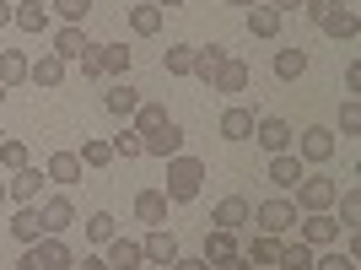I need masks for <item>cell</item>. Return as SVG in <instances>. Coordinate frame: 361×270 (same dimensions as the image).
Masks as SVG:
<instances>
[{"label": "cell", "instance_id": "4fadbf2b", "mask_svg": "<svg viewBox=\"0 0 361 270\" xmlns=\"http://www.w3.org/2000/svg\"><path fill=\"white\" fill-rule=\"evenodd\" d=\"M103 249H108V270H140V265H146V254H140V243L135 238H124V233H119V238H108L103 243Z\"/></svg>", "mask_w": 361, "mask_h": 270}, {"label": "cell", "instance_id": "83f0119b", "mask_svg": "<svg viewBox=\"0 0 361 270\" xmlns=\"http://www.w3.org/2000/svg\"><path fill=\"white\" fill-rule=\"evenodd\" d=\"M11 28H22V33H49V6H11Z\"/></svg>", "mask_w": 361, "mask_h": 270}, {"label": "cell", "instance_id": "f546056e", "mask_svg": "<svg viewBox=\"0 0 361 270\" xmlns=\"http://www.w3.org/2000/svg\"><path fill=\"white\" fill-rule=\"evenodd\" d=\"M243 259H248V265H275V259H281V238H270V233H254V243L243 249Z\"/></svg>", "mask_w": 361, "mask_h": 270}, {"label": "cell", "instance_id": "e0dca14e", "mask_svg": "<svg viewBox=\"0 0 361 270\" xmlns=\"http://www.w3.org/2000/svg\"><path fill=\"white\" fill-rule=\"evenodd\" d=\"M97 65H103V76H114V81H130L135 54H130L124 44H97Z\"/></svg>", "mask_w": 361, "mask_h": 270}, {"label": "cell", "instance_id": "ba28073f", "mask_svg": "<svg viewBox=\"0 0 361 270\" xmlns=\"http://www.w3.org/2000/svg\"><path fill=\"white\" fill-rule=\"evenodd\" d=\"M140 254H146V265H173L183 249H178V238H173L167 227H146V238H140Z\"/></svg>", "mask_w": 361, "mask_h": 270}, {"label": "cell", "instance_id": "52a82bcc", "mask_svg": "<svg viewBox=\"0 0 361 270\" xmlns=\"http://www.w3.org/2000/svg\"><path fill=\"white\" fill-rule=\"evenodd\" d=\"M291 146H297L302 163H329V157H334V130H324V124H307V130H302Z\"/></svg>", "mask_w": 361, "mask_h": 270}, {"label": "cell", "instance_id": "484cf974", "mask_svg": "<svg viewBox=\"0 0 361 270\" xmlns=\"http://www.w3.org/2000/svg\"><path fill=\"white\" fill-rule=\"evenodd\" d=\"M238 254V233H221V227H211V233H205V265H221V259H232Z\"/></svg>", "mask_w": 361, "mask_h": 270}, {"label": "cell", "instance_id": "cb8c5ba5", "mask_svg": "<svg viewBox=\"0 0 361 270\" xmlns=\"http://www.w3.org/2000/svg\"><path fill=\"white\" fill-rule=\"evenodd\" d=\"M27 54H22V49H0V87L11 92V87H22V81H27Z\"/></svg>", "mask_w": 361, "mask_h": 270}, {"label": "cell", "instance_id": "bcb514c9", "mask_svg": "<svg viewBox=\"0 0 361 270\" xmlns=\"http://www.w3.org/2000/svg\"><path fill=\"white\" fill-rule=\"evenodd\" d=\"M167 270H216V265H205V259H189V254H178V259H173V265H167Z\"/></svg>", "mask_w": 361, "mask_h": 270}, {"label": "cell", "instance_id": "b9f144b4", "mask_svg": "<svg viewBox=\"0 0 361 270\" xmlns=\"http://www.w3.org/2000/svg\"><path fill=\"white\" fill-rule=\"evenodd\" d=\"M340 130H345V135L361 130V103H356V98H345V103H340Z\"/></svg>", "mask_w": 361, "mask_h": 270}, {"label": "cell", "instance_id": "db71d44e", "mask_svg": "<svg viewBox=\"0 0 361 270\" xmlns=\"http://www.w3.org/2000/svg\"><path fill=\"white\" fill-rule=\"evenodd\" d=\"M226 6H243V11H248V6H259V0H226Z\"/></svg>", "mask_w": 361, "mask_h": 270}, {"label": "cell", "instance_id": "11a10c76", "mask_svg": "<svg viewBox=\"0 0 361 270\" xmlns=\"http://www.w3.org/2000/svg\"><path fill=\"white\" fill-rule=\"evenodd\" d=\"M0 206H6V179H0Z\"/></svg>", "mask_w": 361, "mask_h": 270}, {"label": "cell", "instance_id": "2e32d148", "mask_svg": "<svg viewBox=\"0 0 361 270\" xmlns=\"http://www.w3.org/2000/svg\"><path fill=\"white\" fill-rule=\"evenodd\" d=\"M38 222H44V233H65L75 222V206L65 195H49V200H38Z\"/></svg>", "mask_w": 361, "mask_h": 270}, {"label": "cell", "instance_id": "d4e9b609", "mask_svg": "<svg viewBox=\"0 0 361 270\" xmlns=\"http://www.w3.org/2000/svg\"><path fill=\"white\" fill-rule=\"evenodd\" d=\"M103 108H108V114H114V119H130V114H135V108H140V92L130 87V81H114V92H108V98H103Z\"/></svg>", "mask_w": 361, "mask_h": 270}, {"label": "cell", "instance_id": "836d02e7", "mask_svg": "<svg viewBox=\"0 0 361 270\" xmlns=\"http://www.w3.org/2000/svg\"><path fill=\"white\" fill-rule=\"evenodd\" d=\"M162 71L167 76H189V71H195V44H173L162 54Z\"/></svg>", "mask_w": 361, "mask_h": 270}, {"label": "cell", "instance_id": "6da1fadb", "mask_svg": "<svg viewBox=\"0 0 361 270\" xmlns=\"http://www.w3.org/2000/svg\"><path fill=\"white\" fill-rule=\"evenodd\" d=\"M167 184H162V195L167 206H189V200L205 189V163L200 157H189V151H178V157H167Z\"/></svg>", "mask_w": 361, "mask_h": 270}, {"label": "cell", "instance_id": "74e56055", "mask_svg": "<svg viewBox=\"0 0 361 270\" xmlns=\"http://www.w3.org/2000/svg\"><path fill=\"white\" fill-rule=\"evenodd\" d=\"M49 6L60 11L65 28H81V22H87V11H92V0H49Z\"/></svg>", "mask_w": 361, "mask_h": 270}, {"label": "cell", "instance_id": "3957f363", "mask_svg": "<svg viewBox=\"0 0 361 270\" xmlns=\"http://www.w3.org/2000/svg\"><path fill=\"white\" fill-rule=\"evenodd\" d=\"M297 238L307 249H334L340 243V222H334L329 211H307V216H297Z\"/></svg>", "mask_w": 361, "mask_h": 270}, {"label": "cell", "instance_id": "681fc988", "mask_svg": "<svg viewBox=\"0 0 361 270\" xmlns=\"http://www.w3.org/2000/svg\"><path fill=\"white\" fill-rule=\"evenodd\" d=\"M16 270H44V265H38V254H32V243H27V254L16 259Z\"/></svg>", "mask_w": 361, "mask_h": 270}, {"label": "cell", "instance_id": "8d00e7d4", "mask_svg": "<svg viewBox=\"0 0 361 270\" xmlns=\"http://www.w3.org/2000/svg\"><path fill=\"white\" fill-rule=\"evenodd\" d=\"M75 157H81V168H108V163H114V146L92 135V141H81V151H75Z\"/></svg>", "mask_w": 361, "mask_h": 270}, {"label": "cell", "instance_id": "7402d4cb", "mask_svg": "<svg viewBox=\"0 0 361 270\" xmlns=\"http://www.w3.org/2000/svg\"><path fill=\"white\" fill-rule=\"evenodd\" d=\"M318 28L329 33V38H356V33H361V16H356V6L345 0V6H340V11H329Z\"/></svg>", "mask_w": 361, "mask_h": 270}, {"label": "cell", "instance_id": "f1b7e54d", "mask_svg": "<svg viewBox=\"0 0 361 270\" xmlns=\"http://www.w3.org/2000/svg\"><path fill=\"white\" fill-rule=\"evenodd\" d=\"M221 65H226V49H221V44H211V49H195V71H189V76H200V81L211 87Z\"/></svg>", "mask_w": 361, "mask_h": 270}, {"label": "cell", "instance_id": "ab89813d", "mask_svg": "<svg viewBox=\"0 0 361 270\" xmlns=\"http://www.w3.org/2000/svg\"><path fill=\"white\" fill-rule=\"evenodd\" d=\"M108 146H114V157H124V163H135V157H146V146H140V135H135V130H124V135H114V141H108Z\"/></svg>", "mask_w": 361, "mask_h": 270}, {"label": "cell", "instance_id": "d590c367", "mask_svg": "<svg viewBox=\"0 0 361 270\" xmlns=\"http://www.w3.org/2000/svg\"><path fill=\"white\" fill-rule=\"evenodd\" d=\"M340 200V216H334V222L340 227H361V184H350L345 195H334Z\"/></svg>", "mask_w": 361, "mask_h": 270}, {"label": "cell", "instance_id": "4dcf8cb0", "mask_svg": "<svg viewBox=\"0 0 361 270\" xmlns=\"http://www.w3.org/2000/svg\"><path fill=\"white\" fill-rule=\"evenodd\" d=\"M162 6H135V11H130V33H140V38H157V33H162Z\"/></svg>", "mask_w": 361, "mask_h": 270}, {"label": "cell", "instance_id": "9a60e30c", "mask_svg": "<svg viewBox=\"0 0 361 270\" xmlns=\"http://www.w3.org/2000/svg\"><path fill=\"white\" fill-rule=\"evenodd\" d=\"M248 81H254L248 60H232V54H226V65L216 71V81H211V87H216V92H226V98H238V92H248Z\"/></svg>", "mask_w": 361, "mask_h": 270}, {"label": "cell", "instance_id": "7c38bea8", "mask_svg": "<svg viewBox=\"0 0 361 270\" xmlns=\"http://www.w3.org/2000/svg\"><path fill=\"white\" fill-rule=\"evenodd\" d=\"M264 179H270L275 189H297V184L307 179V173H302V157H297V151H281V157H270Z\"/></svg>", "mask_w": 361, "mask_h": 270}, {"label": "cell", "instance_id": "f6af8a7d", "mask_svg": "<svg viewBox=\"0 0 361 270\" xmlns=\"http://www.w3.org/2000/svg\"><path fill=\"white\" fill-rule=\"evenodd\" d=\"M75 65H81V76H87V81H97V76H103V65H97V44H92V49H87V54H81Z\"/></svg>", "mask_w": 361, "mask_h": 270}, {"label": "cell", "instance_id": "c3c4849f", "mask_svg": "<svg viewBox=\"0 0 361 270\" xmlns=\"http://www.w3.org/2000/svg\"><path fill=\"white\" fill-rule=\"evenodd\" d=\"M216 270H254V265H248V259H243V249H238V254H232V259H221Z\"/></svg>", "mask_w": 361, "mask_h": 270}, {"label": "cell", "instance_id": "ac0fdd59", "mask_svg": "<svg viewBox=\"0 0 361 270\" xmlns=\"http://www.w3.org/2000/svg\"><path fill=\"white\" fill-rule=\"evenodd\" d=\"M27 81H32V87H60V81H65V60L54 54V49L38 54V60L27 65Z\"/></svg>", "mask_w": 361, "mask_h": 270}, {"label": "cell", "instance_id": "816d5d0a", "mask_svg": "<svg viewBox=\"0 0 361 270\" xmlns=\"http://www.w3.org/2000/svg\"><path fill=\"white\" fill-rule=\"evenodd\" d=\"M0 28H11V0H0Z\"/></svg>", "mask_w": 361, "mask_h": 270}, {"label": "cell", "instance_id": "5bb4252c", "mask_svg": "<svg viewBox=\"0 0 361 270\" xmlns=\"http://www.w3.org/2000/svg\"><path fill=\"white\" fill-rule=\"evenodd\" d=\"M254 124H259V114H254V108L232 103V108L221 114V119H216V130H221L226 141H248V135H254Z\"/></svg>", "mask_w": 361, "mask_h": 270}, {"label": "cell", "instance_id": "7bdbcfd3", "mask_svg": "<svg viewBox=\"0 0 361 270\" xmlns=\"http://www.w3.org/2000/svg\"><path fill=\"white\" fill-rule=\"evenodd\" d=\"M345 0H302V11H307V22H324L329 11H340Z\"/></svg>", "mask_w": 361, "mask_h": 270}, {"label": "cell", "instance_id": "ffe728a7", "mask_svg": "<svg viewBox=\"0 0 361 270\" xmlns=\"http://www.w3.org/2000/svg\"><path fill=\"white\" fill-rule=\"evenodd\" d=\"M281 22H286V16L275 11V6H264V0L248 6V33H254V38H281Z\"/></svg>", "mask_w": 361, "mask_h": 270}, {"label": "cell", "instance_id": "8992f818", "mask_svg": "<svg viewBox=\"0 0 361 270\" xmlns=\"http://www.w3.org/2000/svg\"><path fill=\"white\" fill-rule=\"evenodd\" d=\"M44 168H16L11 179H6V200H16V206H38V189H44Z\"/></svg>", "mask_w": 361, "mask_h": 270}, {"label": "cell", "instance_id": "7a4b0ae2", "mask_svg": "<svg viewBox=\"0 0 361 270\" xmlns=\"http://www.w3.org/2000/svg\"><path fill=\"white\" fill-rule=\"evenodd\" d=\"M254 227H259V233H270V238H286L291 227H297V206H291L286 195L259 200V206H254Z\"/></svg>", "mask_w": 361, "mask_h": 270}, {"label": "cell", "instance_id": "8fae6325", "mask_svg": "<svg viewBox=\"0 0 361 270\" xmlns=\"http://www.w3.org/2000/svg\"><path fill=\"white\" fill-rule=\"evenodd\" d=\"M32 254H38V265H44V270H71V265H75L71 243H65L60 233H44V238L32 243Z\"/></svg>", "mask_w": 361, "mask_h": 270}, {"label": "cell", "instance_id": "60d3db41", "mask_svg": "<svg viewBox=\"0 0 361 270\" xmlns=\"http://www.w3.org/2000/svg\"><path fill=\"white\" fill-rule=\"evenodd\" d=\"M0 168H6V173H16V168H27V146L6 135V141H0Z\"/></svg>", "mask_w": 361, "mask_h": 270}, {"label": "cell", "instance_id": "1f68e13d", "mask_svg": "<svg viewBox=\"0 0 361 270\" xmlns=\"http://www.w3.org/2000/svg\"><path fill=\"white\" fill-rule=\"evenodd\" d=\"M313 259L318 254L297 238V243H281V259H275V265H281V270H313Z\"/></svg>", "mask_w": 361, "mask_h": 270}, {"label": "cell", "instance_id": "44dd1931", "mask_svg": "<svg viewBox=\"0 0 361 270\" xmlns=\"http://www.w3.org/2000/svg\"><path fill=\"white\" fill-rule=\"evenodd\" d=\"M135 216L146 227H167V195H162V189H140V195H135Z\"/></svg>", "mask_w": 361, "mask_h": 270}, {"label": "cell", "instance_id": "e575fe53", "mask_svg": "<svg viewBox=\"0 0 361 270\" xmlns=\"http://www.w3.org/2000/svg\"><path fill=\"white\" fill-rule=\"evenodd\" d=\"M130 119H135V135H151V130H162V124H167V108L162 103H140Z\"/></svg>", "mask_w": 361, "mask_h": 270}, {"label": "cell", "instance_id": "30bf717a", "mask_svg": "<svg viewBox=\"0 0 361 270\" xmlns=\"http://www.w3.org/2000/svg\"><path fill=\"white\" fill-rule=\"evenodd\" d=\"M140 146H146V157H157V163H167V157H178L183 151V130L173 119L162 124V130H151V135H140Z\"/></svg>", "mask_w": 361, "mask_h": 270}, {"label": "cell", "instance_id": "f907efd6", "mask_svg": "<svg viewBox=\"0 0 361 270\" xmlns=\"http://www.w3.org/2000/svg\"><path fill=\"white\" fill-rule=\"evenodd\" d=\"M264 6H275L281 16H286V11H302V0H264Z\"/></svg>", "mask_w": 361, "mask_h": 270}, {"label": "cell", "instance_id": "4316f807", "mask_svg": "<svg viewBox=\"0 0 361 270\" xmlns=\"http://www.w3.org/2000/svg\"><path fill=\"white\" fill-rule=\"evenodd\" d=\"M11 238H16V243H38V238H44V222H38V206H22V211L11 216Z\"/></svg>", "mask_w": 361, "mask_h": 270}, {"label": "cell", "instance_id": "ee69618b", "mask_svg": "<svg viewBox=\"0 0 361 270\" xmlns=\"http://www.w3.org/2000/svg\"><path fill=\"white\" fill-rule=\"evenodd\" d=\"M313 270H356V259H350V254H340V249H329L324 259H313Z\"/></svg>", "mask_w": 361, "mask_h": 270}, {"label": "cell", "instance_id": "d6a6232c", "mask_svg": "<svg viewBox=\"0 0 361 270\" xmlns=\"http://www.w3.org/2000/svg\"><path fill=\"white\" fill-rule=\"evenodd\" d=\"M302 71H307V54H302V49H275V76H281V81H297Z\"/></svg>", "mask_w": 361, "mask_h": 270}, {"label": "cell", "instance_id": "680465c9", "mask_svg": "<svg viewBox=\"0 0 361 270\" xmlns=\"http://www.w3.org/2000/svg\"><path fill=\"white\" fill-rule=\"evenodd\" d=\"M0 141H6V130H0Z\"/></svg>", "mask_w": 361, "mask_h": 270}, {"label": "cell", "instance_id": "9c48e42d", "mask_svg": "<svg viewBox=\"0 0 361 270\" xmlns=\"http://www.w3.org/2000/svg\"><path fill=\"white\" fill-rule=\"evenodd\" d=\"M248 222H254V206H248L243 195H226L221 206L211 211V227H221V233H243Z\"/></svg>", "mask_w": 361, "mask_h": 270}, {"label": "cell", "instance_id": "f35d334b", "mask_svg": "<svg viewBox=\"0 0 361 270\" xmlns=\"http://www.w3.org/2000/svg\"><path fill=\"white\" fill-rule=\"evenodd\" d=\"M87 238H92V243H108V238H119V222H114L108 211H97V216H87Z\"/></svg>", "mask_w": 361, "mask_h": 270}, {"label": "cell", "instance_id": "d6986e66", "mask_svg": "<svg viewBox=\"0 0 361 270\" xmlns=\"http://www.w3.org/2000/svg\"><path fill=\"white\" fill-rule=\"evenodd\" d=\"M44 179L49 184H81V157L75 151H54L44 163Z\"/></svg>", "mask_w": 361, "mask_h": 270}, {"label": "cell", "instance_id": "277c9868", "mask_svg": "<svg viewBox=\"0 0 361 270\" xmlns=\"http://www.w3.org/2000/svg\"><path fill=\"white\" fill-rule=\"evenodd\" d=\"M254 141L264 151H270V157H281V151H291V141H297V130H291L286 119H281V114H264V119L254 124Z\"/></svg>", "mask_w": 361, "mask_h": 270}, {"label": "cell", "instance_id": "603a6c76", "mask_svg": "<svg viewBox=\"0 0 361 270\" xmlns=\"http://www.w3.org/2000/svg\"><path fill=\"white\" fill-rule=\"evenodd\" d=\"M87 49H92L87 28H60V33H54V54H60L65 65H71V60H81V54H87Z\"/></svg>", "mask_w": 361, "mask_h": 270}, {"label": "cell", "instance_id": "91938a15", "mask_svg": "<svg viewBox=\"0 0 361 270\" xmlns=\"http://www.w3.org/2000/svg\"><path fill=\"white\" fill-rule=\"evenodd\" d=\"M0 270H6V265H0Z\"/></svg>", "mask_w": 361, "mask_h": 270}, {"label": "cell", "instance_id": "5b68a950", "mask_svg": "<svg viewBox=\"0 0 361 270\" xmlns=\"http://www.w3.org/2000/svg\"><path fill=\"white\" fill-rule=\"evenodd\" d=\"M334 195H340V179H302L291 206H297V211H329Z\"/></svg>", "mask_w": 361, "mask_h": 270}, {"label": "cell", "instance_id": "6f0895ef", "mask_svg": "<svg viewBox=\"0 0 361 270\" xmlns=\"http://www.w3.org/2000/svg\"><path fill=\"white\" fill-rule=\"evenodd\" d=\"M0 103H6V87H0Z\"/></svg>", "mask_w": 361, "mask_h": 270}, {"label": "cell", "instance_id": "f5cc1de1", "mask_svg": "<svg viewBox=\"0 0 361 270\" xmlns=\"http://www.w3.org/2000/svg\"><path fill=\"white\" fill-rule=\"evenodd\" d=\"M151 6H162V11H173V6H189V0H151Z\"/></svg>", "mask_w": 361, "mask_h": 270}, {"label": "cell", "instance_id": "7dc6e473", "mask_svg": "<svg viewBox=\"0 0 361 270\" xmlns=\"http://www.w3.org/2000/svg\"><path fill=\"white\" fill-rule=\"evenodd\" d=\"M71 270H108V259H103V254H81Z\"/></svg>", "mask_w": 361, "mask_h": 270}, {"label": "cell", "instance_id": "9f6ffc18", "mask_svg": "<svg viewBox=\"0 0 361 270\" xmlns=\"http://www.w3.org/2000/svg\"><path fill=\"white\" fill-rule=\"evenodd\" d=\"M22 6H49V0H22Z\"/></svg>", "mask_w": 361, "mask_h": 270}]
</instances>
